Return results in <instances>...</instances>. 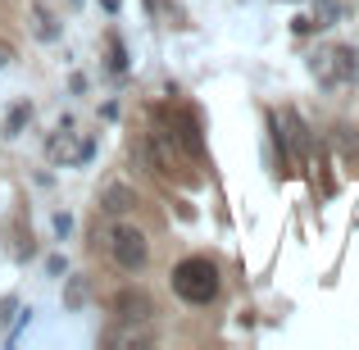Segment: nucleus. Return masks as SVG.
I'll list each match as a JSON object with an SVG mask.
<instances>
[{
	"instance_id": "obj_1",
	"label": "nucleus",
	"mask_w": 359,
	"mask_h": 350,
	"mask_svg": "<svg viewBox=\"0 0 359 350\" xmlns=\"http://www.w3.org/2000/svg\"><path fill=\"white\" fill-rule=\"evenodd\" d=\"M173 291L187 300V305H214L223 291L219 264L205 260V255H187V260L173 264Z\"/></svg>"
},
{
	"instance_id": "obj_2",
	"label": "nucleus",
	"mask_w": 359,
	"mask_h": 350,
	"mask_svg": "<svg viewBox=\"0 0 359 350\" xmlns=\"http://www.w3.org/2000/svg\"><path fill=\"white\" fill-rule=\"evenodd\" d=\"M109 260L118 264L123 273H141L150 264V241L141 228H132V223H114L109 228Z\"/></svg>"
},
{
	"instance_id": "obj_3",
	"label": "nucleus",
	"mask_w": 359,
	"mask_h": 350,
	"mask_svg": "<svg viewBox=\"0 0 359 350\" xmlns=\"http://www.w3.org/2000/svg\"><path fill=\"white\" fill-rule=\"evenodd\" d=\"M46 150H50L55 164H87V159L96 155V141H91V137L73 141V119H64V123H60V132L50 137V146H46Z\"/></svg>"
},
{
	"instance_id": "obj_4",
	"label": "nucleus",
	"mask_w": 359,
	"mask_h": 350,
	"mask_svg": "<svg viewBox=\"0 0 359 350\" xmlns=\"http://www.w3.org/2000/svg\"><path fill=\"white\" fill-rule=\"evenodd\" d=\"M164 137L177 141L191 159H205V137H201V123H196L191 109H173V114H168V132H164Z\"/></svg>"
},
{
	"instance_id": "obj_5",
	"label": "nucleus",
	"mask_w": 359,
	"mask_h": 350,
	"mask_svg": "<svg viewBox=\"0 0 359 350\" xmlns=\"http://www.w3.org/2000/svg\"><path fill=\"white\" fill-rule=\"evenodd\" d=\"M114 314L123 318V323H146V318L155 314V300H150L141 287H128V291L114 296Z\"/></svg>"
},
{
	"instance_id": "obj_6",
	"label": "nucleus",
	"mask_w": 359,
	"mask_h": 350,
	"mask_svg": "<svg viewBox=\"0 0 359 350\" xmlns=\"http://www.w3.org/2000/svg\"><path fill=\"white\" fill-rule=\"evenodd\" d=\"M332 64H337V78H341V82L359 78V55L351 51V46H332Z\"/></svg>"
},
{
	"instance_id": "obj_7",
	"label": "nucleus",
	"mask_w": 359,
	"mask_h": 350,
	"mask_svg": "<svg viewBox=\"0 0 359 350\" xmlns=\"http://www.w3.org/2000/svg\"><path fill=\"white\" fill-rule=\"evenodd\" d=\"M309 69H314V78H318V87H341V78H337V64H332V51H323V55H314L309 60Z\"/></svg>"
},
{
	"instance_id": "obj_8",
	"label": "nucleus",
	"mask_w": 359,
	"mask_h": 350,
	"mask_svg": "<svg viewBox=\"0 0 359 350\" xmlns=\"http://www.w3.org/2000/svg\"><path fill=\"white\" fill-rule=\"evenodd\" d=\"M282 123H287V128H291V137H296V146H300V150H309V141H314V137H309L305 119H300V114H296V109H291V105L282 109Z\"/></svg>"
},
{
	"instance_id": "obj_9",
	"label": "nucleus",
	"mask_w": 359,
	"mask_h": 350,
	"mask_svg": "<svg viewBox=\"0 0 359 350\" xmlns=\"http://www.w3.org/2000/svg\"><path fill=\"white\" fill-rule=\"evenodd\" d=\"M132 205H137V196H132L128 187H109L105 191V210L109 214H123V210H132Z\"/></svg>"
},
{
	"instance_id": "obj_10",
	"label": "nucleus",
	"mask_w": 359,
	"mask_h": 350,
	"mask_svg": "<svg viewBox=\"0 0 359 350\" xmlns=\"http://www.w3.org/2000/svg\"><path fill=\"white\" fill-rule=\"evenodd\" d=\"M27 119H32V105H14V109H9V119H5V137H18Z\"/></svg>"
},
{
	"instance_id": "obj_11",
	"label": "nucleus",
	"mask_w": 359,
	"mask_h": 350,
	"mask_svg": "<svg viewBox=\"0 0 359 350\" xmlns=\"http://www.w3.org/2000/svg\"><path fill=\"white\" fill-rule=\"evenodd\" d=\"M82 300H87V278H69V291H64V305H69V309H82Z\"/></svg>"
},
{
	"instance_id": "obj_12",
	"label": "nucleus",
	"mask_w": 359,
	"mask_h": 350,
	"mask_svg": "<svg viewBox=\"0 0 359 350\" xmlns=\"http://www.w3.org/2000/svg\"><path fill=\"white\" fill-rule=\"evenodd\" d=\"M318 14H323V27H332V18L341 14V5H337V0H323V5H318Z\"/></svg>"
},
{
	"instance_id": "obj_13",
	"label": "nucleus",
	"mask_w": 359,
	"mask_h": 350,
	"mask_svg": "<svg viewBox=\"0 0 359 350\" xmlns=\"http://www.w3.org/2000/svg\"><path fill=\"white\" fill-rule=\"evenodd\" d=\"M69 228H73V219H69V214H55V232H60V236H69Z\"/></svg>"
},
{
	"instance_id": "obj_14",
	"label": "nucleus",
	"mask_w": 359,
	"mask_h": 350,
	"mask_svg": "<svg viewBox=\"0 0 359 350\" xmlns=\"http://www.w3.org/2000/svg\"><path fill=\"white\" fill-rule=\"evenodd\" d=\"M146 5H150V9H159V0H146Z\"/></svg>"
},
{
	"instance_id": "obj_15",
	"label": "nucleus",
	"mask_w": 359,
	"mask_h": 350,
	"mask_svg": "<svg viewBox=\"0 0 359 350\" xmlns=\"http://www.w3.org/2000/svg\"><path fill=\"white\" fill-rule=\"evenodd\" d=\"M0 64H5V51H0Z\"/></svg>"
}]
</instances>
